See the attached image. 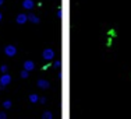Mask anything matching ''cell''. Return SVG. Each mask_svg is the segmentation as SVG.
<instances>
[{"mask_svg":"<svg viewBox=\"0 0 131 119\" xmlns=\"http://www.w3.org/2000/svg\"><path fill=\"white\" fill-rule=\"evenodd\" d=\"M10 81H11V77L8 76V74H3L2 77H0V87H6L7 84H10Z\"/></svg>","mask_w":131,"mask_h":119,"instance_id":"6da1fadb","label":"cell"},{"mask_svg":"<svg viewBox=\"0 0 131 119\" xmlns=\"http://www.w3.org/2000/svg\"><path fill=\"white\" fill-rule=\"evenodd\" d=\"M4 53L11 58V56H14L15 53H17V49H15V46H13V45H7L4 48Z\"/></svg>","mask_w":131,"mask_h":119,"instance_id":"7a4b0ae2","label":"cell"},{"mask_svg":"<svg viewBox=\"0 0 131 119\" xmlns=\"http://www.w3.org/2000/svg\"><path fill=\"white\" fill-rule=\"evenodd\" d=\"M53 56H54V52H53L52 49H45V51H43V59H45V60H52Z\"/></svg>","mask_w":131,"mask_h":119,"instance_id":"3957f363","label":"cell"},{"mask_svg":"<svg viewBox=\"0 0 131 119\" xmlns=\"http://www.w3.org/2000/svg\"><path fill=\"white\" fill-rule=\"evenodd\" d=\"M34 6H35V3H34L32 0H24L23 2V7L27 8V10H32Z\"/></svg>","mask_w":131,"mask_h":119,"instance_id":"277c9868","label":"cell"},{"mask_svg":"<svg viewBox=\"0 0 131 119\" xmlns=\"http://www.w3.org/2000/svg\"><path fill=\"white\" fill-rule=\"evenodd\" d=\"M38 87L42 88V90H46V88L50 87V84H49V81H46V80H38Z\"/></svg>","mask_w":131,"mask_h":119,"instance_id":"5b68a950","label":"cell"},{"mask_svg":"<svg viewBox=\"0 0 131 119\" xmlns=\"http://www.w3.org/2000/svg\"><path fill=\"white\" fill-rule=\"evenodd\" d=\"M24 69L28 70V71H31V70H34V69H35V65H34L32 60H27L25 63H24Z\"/></svg>","mask_w":131,"mask_h":119,"instance_id":"8992f818","label":"cell"},{"mask_svg":"<svg viewBox=\"0 0 131 119\" xmlns=\"http://www.w3.org/2000/svg\"><path fill=\"white\" fill-rule=\"evenodd\" d=\"M27 20H28V15H25V14H18L17 15V23L18 24H25Z\"/></svg>","mask_w":131,"mask_h":119,"instance_id":"52a82bcc","label":"cell"},{"mask_svg":"<svg viewBox=\"0 0 131 119\" xmlns=\"http://www.w3.org/2000/svg\"><path fill=\"white\" fill-rule=\"evenodd\" d=\"M28 20L32 21L34 24H38V23H39V18L36 17V15H34V14H29V15H28Z\"/></svg>","mask_w":131,"mask_h":119,"instance_id":"ba28073f","label":"cell"},{"mask_svg":"<svg viewBox=\"0 0 131 119\" xmlns=\"http://www.w3.org/2000/svg\"><path fill=\"white\" fill-rule=\"evenodd\" d=\"M38 99H39V97L36 95V94H31V95H29V101L31 102H36Z\"/></svg>","mask_w":131,"mask_h":119,"instance_id":"9c48e42d","label":"cell"},{"mask_svg":"<svg viewBox=\"0 0 131 119\" xmlns=\"http://www.w3.org/2000/svg\"><path fill=\"white\" fill-rule=\"evenodd\" d=\"M3 106H4V109H8L11 106V102L10 101H4V102H3Z\"/></svg>","mask_w":131,"mask_h":119,"instance_id":"30bf717a","label":"cell"},{"mask_svg":"<svg viewBox=\"0 0 131 119\" xmlns=\"http://www.w3.org/2000/svg\"><path fill=\"white\" fill-rule=\"evenodd\" d=\"M52 116H53L52 112H45V114H43V118H45V119H50Z\"/></svg>","mask_w":131,"mask_h":119,"instance_id":"8fae6325","label":"cell"},{"mask_svg":"<svg viewBox=\"0 0 131 119\" xmlns=\"http://www.w3.org/2000/svg\"><path fill=\"white\" fill-rule=\"evenodd\" d=\"M21 77H23V79H27L28 77V70H24L23 73H21Z\"/></svg>","mask_w":131,"mask_h":119,"instance_id":"7c38bea8","label":"cell"},{"mask_svg":"<svg viewBox=\"0 0 131 119\" xmlns=\"http://www.w3.org/2000/svg\"><path fill=\"white\" fill-rule=\"evenodd\" d=\"M7 115H6V112H0V119H4Z\"/></svg>","mask_w":131,"mask_h":119,"instance_id":"4fadbf2b","label":"cell"},{"mask_svg":"<svg viewBox=\"0 0 131 119\" xmlns=\"http://www.w3.org/2000/svg\"><path fill=\"white\" fill-rule=\"evenodd\" d=\"M2 71H3V73H6V71H7V66H6V65H4V66H2Z\"/></svg>","mask_w":131,"mask_h":119,"instance_id":"5bb4252c","label":"cell"},{"mask_svg":"<svg viewBox=\"0 0 131 119\" xmlns=\"http://www.w3.org/2000/svg\"><path fill=\"white\" fill-rule=\"evenodd\" d=\"M54 66H56V67L60 66V60H56V62H54Z\"/></svg>","mask_w":131,"mask_h":119,"instance_id":"9a60e30c","label":"cell"},{"mask_svg":"<svg viewBox=\"0 0 131 119\" xmlns=\"http://www.w3.org/2000/svg\"><path fill=\"white\" fill-rule=\"evenodd\" d=\"M3 4V0H0V6H2Z\"/></svg>","mask_w":131,"mask_h":119,"instance_id":"2e32d148","label":"cell"},{"mask_svg":"<svg viewBox=\"0 0 131 119\" xmlns=\"http://www.w3.org/2000/svg\"><path fill=\"white\" fill-rule=\"evenodd\" d=\"M0 21H2V13H0Z\"/></svg>","mask_w":131,"mask_h":119,"instance_id":"e0dca14e","label":"cell"}]
</instances>
